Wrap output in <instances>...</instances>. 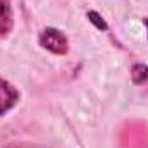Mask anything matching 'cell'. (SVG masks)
<instances>
[{"mask_svg": "<svg viewBox=\"0 0 148 148\" xmlns=\"http://www.w3.org/2000/svg\"><path fill=\"white\" fill-rule=\"evenodd\" d=\"M40 43L47 50L55 52V53H66L67 52V40L64 35H60L55 29H45L40 36Z\"/></svg>", "mask_w": 148, "mask_h": 148, "instance_id": "1", "label": "cell"}, {"mask_svg": "<svg viewBox=\"0 0 148 148\" xmlns=\"http://www.w3.org/2000/svg\"><path fill=\"white\" fill-rule=\"evenodd\" d=\"M17 91L3 79H0V115L9 109L14 107V103L17 102Z\"/></svg>", "mask_w": 148, "mask_h": 148, "instance_id": "2", "label": "cell"}, {"mask_svg": "<svg viewBox=\"0 0 148 148\" xmlns=\"http://www.w3.org/2000/svg\"><path fill=\"white\" fill-rule=\"evenodd\" d=\"M12 28V10L9 0H0V35L5 36Z\"/></svg>", "mask_w": 148, "mask_h": 148, "instance_id": "3", "label": "cell"}]
</instances>
